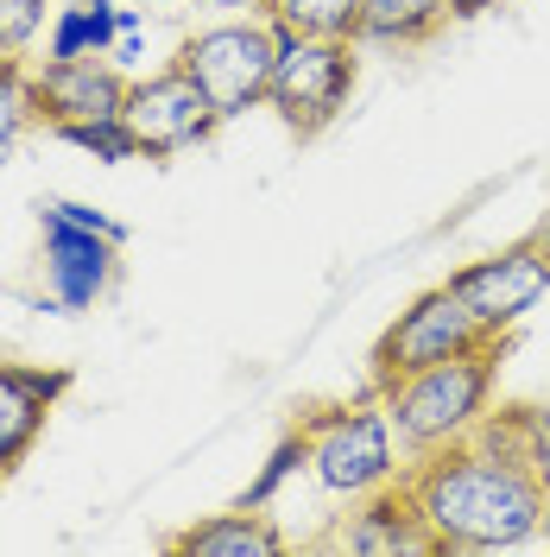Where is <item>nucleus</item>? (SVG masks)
Returning a JSON list of instances; mask_svg holds the SVG:
<instances>
[{"mask_svg": "<svg viewBox=\"0 0 550 557\" xmlns=\"http://www.w3.org/2000/svg\"><path fill=\"white\" fill-rule=\"evenodd\" d=\"M70 393V368H33V361H7L0 355V482L33 456L45 437V418L58 412Z\"/></svg>", "mask_w": 550, "mask_h": 557, "instance_id": "obj_12", "label": "nucleus"}, {"mask_svg": "<svg viewBox=\"0 0 550 557\" xmlns=\"http://www.w3.org/2000/svg\"><path fill=\"white\" fill-rule=\"evenodd\" d=\"M51 13V0H0V58H26Z\"/></svg>", "mask_w": 550, "mask_h": 557, "instance_id": "obj_21", "label": "nucleus"}, {"mask_svg": "<svg viewBox=\"0 0 550 557\" xmlns=\"http://www.w3.org/2000/svg\"><path fill=\"white\" fill-rule=\"evenodd\" d=\"M51 139H64V146H83V152H96L108 165H121V159H139L134 134H127V121L121 114H108V121H76V127H58Z\"/></svg>", "mask_w": 550, "mask_h": 557, "instance_id": "obj_19", "label": "nucleus"}, {"mask_svg": "<svg viewBox=\"0 0 550 557\" xmlns=\"http://www.w3.org/2000/svg\"><path fill=\"white\" fill-rule=\"evenodd\" d=\"M121 121H127V134H134L139 159H177V152H190V146L215 139V127H222L215 102H209L177 64L139 76L134 89H127Z\"/></svg>", "mask_w": 550, "mask_h": 557, "instance_id": "obj_8", "label": "nucleus"}, {"mask_svg": "<svg viewBox=\"0 0 550 557\" xmlns=\"http://www.w3.org/2000/svg\"><path fill=\"white\" fill-rule=\"evenodd\" d=\"M405 487H412L437 552L500 557L532 545L545 525V482L532 475L525 456L487 437L482 424H475V437H462L449 450L417 456L405 469Z\"/></svg>", "mask_w": 550, "mask_h": 557, "instance_id": "obj_1", "label": "nucleus"}, {"mask_svg": "<svg viewBox=\"0 0 550 557\" xmlns=\"http://www.w3.org/2000/svg\"><path fill=\"white\" fill-rule=\"evenodd\" d=\"M443 285L482 317V330L507 336V330H518L525 317L538 311V298L550 292V235L532 228L525 242L500 247V253H482V260H468V267H455Z\"/></svg>", "mask_w": 550, "mask_h": 557, "instance_id": "obj_7", "label": "nucleus"}, {"mask_svg": "<svg viewBox=\"0 0 550 557\" xmlns=\"http://www.w3.org/2000/svg\"><path fill=\"white\" fill-rule=\"evenodd\" d=\"M266 20L278 33H298V38H354L361 0H273Z\"/></svg>", "mask_w": 550, "mask_h": 557, "instance_id": "obj_18", "label": "nucleus"}, {"mask_svg": "<svg viewBox=\"0 0 550 557\" xmlns=\"http://www.w3.org/2000/svg\"><path fill=\"white\" fill-rule=\"evenodd\" d=\"M348 507L354 513L336 532L342 552H354V557H443L437 539H430V525H424V513H417L405 475L374 487V494H361V500H348Z\"/></svg>", "mask_w": 550, "mask_h": 557, "instance_id": "obj_11", "label": "nucleus"}, {"mask_svg": "<svg viewBox=\"0 0 550 557\" xmlns=\"http://www.w3.org/2000/svg\"><path fill=\"white\" fill-rule=\"evenodd\" d=\"M114 38H121V7L114 0H64L51 13L45 58H108Z\"/></svg>", "mask_w": 550, "mask_h": 557, "instance_id": "obj_15", "label": "nucleus"}, {"mask_svg": "<svg viewBox=\"0 0 550 557\" xmlns=\"http://www.w3.org/2000/svg\"><path fill=\"white\" fill-rule=\"evenodd\" d=\"M487 7H500V0H449V13H455V20H482Z\"/></svg>", "mask_w": 550, "mask_h": 557, "instance_id": "obj_23", "label": "nucleus"}, {"mask_svg": "<svg viewBox=\"0 0 550 557\" xmlns=\"http://www.w3.org/2000/svg\"><path fill=\"white\" fill-rule=\"evenodd\" d=\"M278 45H285V33L266 13H222L215 26H197V33L177 38L172 64L215 102L222 121H235L247 108H266Z\"/></svg>", "mask_w": 550, "mask_h": 557, "instance_id": "obj_3", "label": "nucleus"}, {"mask_svg": "<svg viewBox=\"0 0 550 557\" xmlns=\"http://www.w3.org/2000/svg\"><path fill=\"white\" fill-rule=\"evenodd\" d=\"M500 355H507V336H487L482 348L468 355H449L437 368H424L412 381H399L392 393H379V406L392 418V437H399V456L417 462L430 450H449L462 437H475V424L493 406V381H500Z\"/></svg>", "mask_w": 550, "mask_h": 557, "instance_id": "obj_2", "label": "nucleus"}, {"mask_svg": "<svg viewBox=\"0 0 550 557\" xmlns=\"http://www.w3.org/2000/svg\"><path fill=\"white\" fill-rule=\"evenodd\" d=\"M538 539H550V487H545V525H538Z\"/></svg>", "mask_w": 550, "mask_h": 557, "instance_id": "obj_24", "label": "nucleus"}, {"mask_svg": "<svg viewBox=\"0 0 550 557\" xmlns=\"http://www.w3.org/2000/svg\"><path fill=\"white\" fill-rule=\"evenodd\" d=\"M134 7H172V0H134Z\"/></svg>", "mask_w": 550, "mask_h": 557, "instance_id": "obj_25", "label": "nucleus"}, {"mask_svg": "<svg viewBox=\"0 0 550 557\" xmlns=\"http://www.w3.org/2000/svg\"><path fill=\"white\" fill-rule=\"evenodd\" d=\"M38 127L33 108V58H0V165L26 146V134Z\"/></svg>", "mask_w": 550, "mask_h": 557, "instance_id": "obj_17", "label": "nucleus"}, {"mask_svg": "<svg viewBox=\"0 0 550 557\" xmlns=\"http://www.w3.org/2000/svg\"><path fill=\"white\" fill-rule=\"evenodd\" d=\"M165 552H177V557H278L285 552V532L260 507H228V513H209V520L172 532Z\"/></svg>", "mask_w": 550, "mask_h": 557, "instance_id": "obj_13", "label": "nucleus"}, {"mask_svg": "<svg viewBox=\"0 0 550 557\" xmlns=\"http://www.w3.org/2000/svg\"><path fill=\"white\" fill-rule=\"evenodd\" d=\"M127 76L108 64V58H45L33 64V108L38 127L58 134V127H76V121H108L127 108Z\"/></svg>", "mask_w": 550, "mask_h": 557, "instance_id": "obj_10", "label": "nucleus"}, {"mask_svg": "<svg viewBox=\"0 0 550 557\" xmlns=\"http://www.w3.org/2000/svg\"><path fill=\"white\" fill-rule=\"evenodd\" d=\"M38 235H45V292L64 311H96L121 278V235L83 228L51 203L38 209Z\"/></svg>", "mask_w": 550, "mask_h": 557, "instance_id": "obj_9", "label": "nucleus"}, {"mask_svg": "<svg viewBox=\"0 0 550 557\" xmlns=\"http://www.w3.org/2000/svg\"><path fill=\"white\" fill-rule=\"evenodd\" d=\"M361 45L354 38H298L285 33L273 64V89H266V108L285 121V134L316 139L342 121L348 96L361 83Z\"/></svg>", "mask_w": 550, "mask_h": 557, "instance_id": "obj_5", "label": "nucleus"}, {"mask_svg": "<svg viewBox=\"0 0 550 557\" xmlns=\"http://www.w3.org/2000/svg\"><path fill=\"white\" fill-rule=\"evenodd\" d=\"M304 450H310V475L323 494L336 500H361L374 487L399 482V437H392V418L379 406V393L367 386L361 399H342V406H323L310 412L304 424Z\"/></svg>", "mask_w": 550, "mask_h": 557, "instance_id": "obj_4", "label": "nucleus"}, {"mask_svg": "<svg viewBox=\"0 0 550 557\" xmlns=\"http://www.w3.org/2000/svg\"><path fill=\"white\" fill-rule=\"evenodd\" d=\"M449 0H361V26H354V45H379V51H417L443 33Z\"/></svg>", "mask_w": 550, "mask_h": 557, "instance_id": "obj_14", "label": "nucleus"}, {"mask_svg": "<svg viewBox=\"0 0 550 557\" xmlns=\"http://www.w3.org/2000/svg\"><path fill=\"white\" fill-rule=\"evenodd\" d=\"M487 336H493V330H482V317L468 311L449 285H430V292H417L412 305L379 330L374 355H367V386H374V393H392L399 381H412V374L437 368L449 355L482 348Z\"/></svg>", "mask_w": 550, "mask_h": 557, "instance_id": "obj_6", "label": "nucleus"}, {"mask_svg": "<svg viewBox=\"0 0 550 557\" xmlns=\"http://www.w3.org/2000/svg\"><path fill=\"white\" fill-rule=\"evenodd\" d=\"M298 469H310V450H304V431L291 424V431L278 437V450L266 456V469H260V482H253V487L241 494V507H266V500H273L278 487H285L291 475H298Z\"/></svg>", "mask_w": 550, "mask_h": 557, "instance_id": "obj_20", "label": "nucleus"}, {"mask_svg": "<svg viewBox=\"0 0 550 557\" xmlns=\"http://www.w3.org/2000/svg\"><path fill=\"white\" fill-rule=\"evenodd\" d=\"M215 13H273V0H203Z\"/></svg>", "mask_w": 550, "mask_h": 557, "instance_id": "obj_22", "label": "nucleus"}, {"mask_svg": "<svg viewBox=\"0 0 550 557\" xmlns=\"http://www.w3.org/2000/svg\"><path fill=\"white\" fill-rule=\"evenodd\" d=\"M487 437H500L507 450H518L532 462V475L550 487V406H507V412L482 418Z\"/></svg>", "mask_w": 550, "mask_h": 557, "instance_id": "obj_16", "label": "nucleus"}]
</instances>
